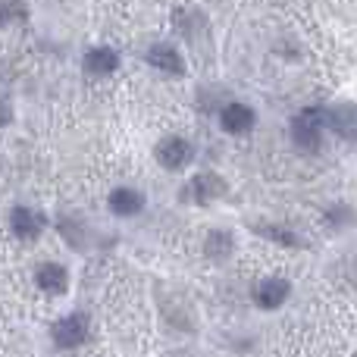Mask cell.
Listing matches in <instances>:
<instances>
[{"label":"cell","instance_id":"cell-10","mask_svg":"<svg viewBox=\"0 0 357 357\" xmlns=\"http://www.w3.org/2000/svg\"><path fill=\"white\" fill-rule=\"evenodd\" d=\"M85 66L91 69V73H98V75H107V73H113V69L119 66V54L113 47H94V50H88Z\"/></svg>","mask_w":357,"mask_h":357},{"label":"cell","instance_id":"cell-6","mask_svg":"<svg viewBox=\"0 0 357 357\" xmlns=\"http://www.w3.org/2000/svg\"><path fill=\"white\" fill-rule=\"evenodd\" d=\"M13 222V232L19 235V238H38L44 229V216L38 213V210H29V207H16L10 216Z\"/></svg>","mask_w":357,"mask_h":357},{"label":"cell","instance_id":"cell-1","mask_svg":"<svg viewBox=\"0 0 357 357\" xmlns=\"http://www.w3.org/2000/svg\"><path fill=\"white\" fill-rule=\"evenodd\" d=\"M320 129H323V110L314 107V110H304L301 116H295L291 123V138L301 151H317L320 148Z\"/></svg>","mask_w":357,"mask_h":357},{"label":"cell","instance_id":"cell-9","mask_svg":"<svg viewBox=\"0 0 357 357\" xmlns=\"http://www.w3.org/2000/svg\"><path fill=\"white\" fill-rule=\"evenodd\" d=\"M148 63H154L157 69H167V73H182L185 69L178 50L169 47V44H154V47L148 50Z\"/></svg>","mask_w":357,"mask_h":357},{"label":"cell","instance_id":"cell-4","mask_svg":"<svg viewBox=\"0 0 357 357\" xmlns=\"http://www.w3.org/2000/svg\"><path fill=\"white\" fill-rule=\"evenodd\" d=\"M285 298H289V282H285V279H276V276L257 282V289H254V301H257L264 310L282 307Z\"/></svg>","mask_w":357,"mask_h":357},{"label":"cell","instance_id":"cell-7","mask_svg":"<svg viewBox=\"0 0 357 357\" xmlns=\"http://www.w3.org/2000/svg\"><path fill=\"white\" fill-rule=\"evenodd\" d=\"M35 282H38V289L50 291V295H63L69 285V276L60 264H41L35 273Z\"/></svg>","mask_w":357,"mask_h":357},{"label":"cell","instance_id":"cell-2","mask_svg":"<svg viewBox=\"0 0 357 357\" xmlns=\"http://www.w3.org/2000/svg\"><path fill=\"white\" fill-rule=\"evenodd\" d=\"M50 335H54L56 348H79L82 342H85V335H88V317H82V314L63 317Z\"/></svg>","mask_w":357,"mask_h":357},{"label":"cell","instance_id":"cell-3","mask_svg":"<svg viewBox=\"0 0 357 357\" xmlns=\"http://www.w3.org/2000/svg\"><path fill=\"white\" fill-rule=\"evenodd\" d=\"M191 157H195V148H191L188 138H163V142L157 144V160H160L167 169L188 167Z\"/></svg>","mask_w":357,"mask_h":357},{"label":"cell","instance_id":"cell-8","mask_svg":"<svg viewBox=\"0 0 357 357\" xmlns=\"http://www.w3.org/2000/svg\"><path fill=\"white\" fill-rule=\"evenodd\" d=\"M142 207H144V195L135 188H116L110 195V210L116 216H135L142 213Z\"/></svg>","mask_w":357,"mask_h":357},{"label":"cell","instance_id":"cell-5","mask_svg":"<svg viewBox=\"0 0 357 357\" xmlns=\"http://www.w3.org/2000/svg\"><path fill=\"white\" fill-rule=\"evenodd\" d=\"M254 119L257 116H254V110L248 104H229L226 110H222L220 123L229 135H245V132L254 129Z\"/></svg>","mask_w":357,"mask_h":357},{"label":"cell","instance_id":"cell-12","mask_svg":"<svg viewBox=\"0 0 357 357\" xmlns=\"http://www.w3.org/2000/svg\"><path fill=\"white\" fill-rule=\"evenodd\" d=\"M232 248H235L232 235H226V232H210V235H207V245H204V251H207V257L222 260V257H229V251H232Z\"/></svg>","mask_w":357,"mask_h":357},{"label":"cell","instance_id":"cell-13","mask_svg":"<svg viewBox=\"0 0 357 357\" xmlns=\"http://www.w3.org/2000/svg\"><path fill=\"white\" fill-rule=\"evenodd\" d=\"M195 188H197V201H210V197H216L222 191V182L220 176H197L195 178Z\"/></svg>","mask_w":357,"mask_h":357},{"label":"cell","instance_id":"cell-11","mask_svg":"<svg viewBox=\"0 0 357 357\" xmlns=\"http://www.w3.org/2000/svg\"><path fill=\"white\" fill-rule=\"evenodd\" d=\"M323 116L329 119V126H333L339 135H345V138L354 135V107H351V104L333 107V113H323Z\"/></svg>","mask_w":357,"mask_h":357},{"label":"cell","instance_id":"cell-14","mask_svg":"<svg viewBox=\"0 0 357 357\" xmlns=\"http://www.w3.org/2000/svg\"><path fill=\"white\" fill-rule=\"evenodd\" d=\"M6 123H10V107L0 100V126H6Z\"/></svg>","mask_w":357,"mask_h":357}]
</instances>
